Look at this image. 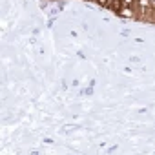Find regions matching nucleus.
<instances>
[{
	"label": "nucleus",
	"mask_w": 155,
	"mask_h": 155,
	"mask_svg": "<svg viewBox=\"0 0 155 155\" xmlns=\"http://www.w3.org/2000/svg\"><path fill=\"white\" fill-rule=\"evenodd\" d=\"M97 2H99L102 8H110V0H97Z\"/></svg>",
	"instance_id": "obj_1"
}]
</instances>
